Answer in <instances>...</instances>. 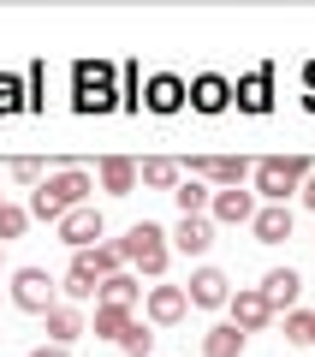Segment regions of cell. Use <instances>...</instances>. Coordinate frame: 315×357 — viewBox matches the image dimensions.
<instances>
[{
    "label": "cell",
    "instance_id": "cell-2",
    "mask_svg": "<svg viewBox=\"0 0 315 357\" xmlns=\"http://www.w3.org/2000/svg\"><path fill=\"white\" fill-rule=\"evenodd\" d=\"M315 173L309 155H262V161L250 167V185L262 203H291V197L303 191V178Z\"/></svg>",
    "mask_w": 315,
    "mask_h": 357
},
{
    "label": "cell",
    "instance_id": "cell-27",
    "mask_svg": "<svg viewBox=\"0 0 315 357\" xmlns=\"http://www.w3.org/2000/svg\"><path fill=\"white\" fill-rule=\"evenodd\" d=\"M232 96H238V102L250 107V114H262V107H268V77H244V84L232 89Z\"/></svg>",
    "mask_w": 315,
    "mask_h": 357
},
{
    "label": "cell",
    "instance_id": "cell-24",
    "mask_svg": "<svg viewBox=\"0 0 315 357\" xmlns=\"http://www.w3.org/2000/svg\"><path fill=\"white\" fill-rule=\"evenodd\" d=\"M286 340L291 345H315V310H291L286 316Z\"/></svg>",
    "mask_w": 315,
    "mask_h": 357
},
{
    "label": "cell",
    "instance_id": "cell-6",
    "mask_svg": "<svg viewBox=\"0 0 315 357\" xmlns=\"http://www.w3.org/2000/svg\"><path fill=\"white\" fill-rule=\"evenodd\" d=\"M101 232H107V220H101V208H95V203L72 208V215L60 220V238L72 244V256H77V250H95V244H101Z\"/></svg>",
    "mask_w": 315,
    "mask_h": 357
},
{
    "label": "cell",
    "instance_id": "cell-8",
    "mask_svg": "<svg viewBox=\"0 0 315 357\" xmlns=\"http://www.w3.org/2000/svg\"><path fill=\"white\" fill-rule=\"evenodd\" d=\"M226 310H232V328L238 333H262L268 321H274V310H268V298L256 292V286H238V292L226 298Z\"/></svg>",
    "mask_w": 315,
    "mask_h": 357
},
{
    "label": "cell",
    "instance_id": "cell-21",
    "mask_svg": "<svg viewBox=\"0 0 315 357\" xmlns=\"http://www.w3.org/2000/svg\"><path fill=\"white\" fill-rule=\"evenodd\" d=\"M137 185L173 191V185H178V161H167V155H149V161H137Z\"/></svg>",
    "mask_w": 315,
    "mask_h": 357
},
{
    "label": "cell",
    "instance_id": "cell-23",
    "mask_svg": "<svg viewBox=\"0 0 315 357\" xmlns=\"http://www.w3.org/2000/svg\"><path fill=\"white\" fill-rule=\"evenodd\" d=\"M119 351H125V357H155V328H149V321H131L125 340H119Z\"/></svg>",
    "mask_w": 315,
    "mask_h": 357
},
{
    "label": "cell",
    "instance_id": "cell-5",
    "mask_svg": "<svg viewBox=\"0 0 315 357\" xmlns=\"http://www.w3.org/2000/svg\"><path fill=\"white\" fill-rule=\"evenodd\" d=\"M143 316H149V328H178V321L190 316L185 286H149V298H143Z\"/></svg>",
    "mask_w": 315,
    "mask_h": 357
},
{
    "label": "cell",
    "instance_id": "cell-28",
    "mask_svg": "<svg viewBox=\"0 0 315 357\" xmlns=\"http://www.w3.org/2000/svg\"><path fill=\"white\" fill-rule=\"evenodd\" d=\"M13 178L18 185H42V161H13Z\"/></svg>",
    "mask_w": 315,
    "mask_h": 357
},
{
    "label": "cell",
    "instance_id": "cell-18",
    "mask_svg": "<svg viewBox=\"0 0 315 357\" xmlns=\"http://www.w3.org/2000/svg\"><path fill=\"white\" fill-rule=\"evenodd\" d=\"M137 274H107V280L95 286V304H119V310H137Z\"/></svg>",
    "mask_w": 315,
    "mask_h": 357
},
{
    "label": "cell",
    "instance_id": "cell-26",
    "mask_svg": "<svg viewBox=\"0 0 315 357\" xmlns=\"http://www.w3.org/2000/svg\"><path fill=\"white\" fill-rule=\"evenodd\" d=\"M24 227H30V208L0 203V244H6V238H24Z\"/></svg>",
    "mask_w": 315,
    "mask_h": 357
},
{
    "label": "cell",
    "instance_id": "cell-25",
    "mask_svg": "<svg viewBox=\"0 0 315 357\" xmlns=\"http://www.w3.org/2000/svg\"><path fill=\"white\" fill-rule=\"evenodd\" d=\"M89 262H95L101 280H107V274H125V250H119V244H95V250H89Z\"/></svg>",
    "mask_w": 315,
    "mask_h": 357
},
{
    "label": "cell",
    "instance_id": "cell-30",
    "mask_svg": "<svg viewBox=\"0 0 315 357\" xmlns=\"http://www.w3.org/2000/svg\"><path fill=\"white\" fill-rule=\"evenodd\" d=\"M298 197H303V203H309V208H315V173H309V178H303V191H298Z\"/></svg>",
    "mask_w": 315,
    "mask_h": 357
},
{
    "label": "cell",
    "instance_id": "cell-17",
    "mask_svg": "<svg viewBox=\"0 0 315 357\" xmlns=\"http://www.w3.org/2000/svg\"><path fill=\"white\" fill-rule=\"evenodd\" d=\"M42 321H48V345H72L77 333H84V316H77V304H54Z\"/></svg>",
    "mask_w": 315,
    "mask_h": 357
},
{
    "label": "cell",
    "instance_id": "cell-16",
    "mask_svg": "<svg viewBox=\"0 0 315 357\" xmlns=\"http://www.w3.org/2000/svg\"><path fill=\"white\" fill-rule=\"evenodd\" d=\"M143 102H149L155 114H178V107H185V77H173V72L149 77V96H143Z\"/></svg>",
    "mask_w": 315,
    "mask_h": 357
},
{
    "label": "cell",
    "instance_id": "cell-14",
    "mask_svg": "<svg viewBox=\"0 0 315 357\" xmlns=\"http://www.w3.org/2000/svg\"><path fill=\"white\" fill-rule=\"evenodd\" d=\"M101 191L107 197H131L137 191V161H131V155H107V161H101Z\"/></svg>",
    "mask_w": 315,
    "mask_h": 357
},
{
    "label": "cell",
    "instance_id": "cell-22",
    "mask_svg": "<svg viewBox=\"0 0 315 357\" xmlns=\"http://www.w3.org/2000/svg\"><path fill=\"white\" fill-rule=\"evenodd\" d=\"M131 321H137L131 310H119V304H95V340H114V345H119Z\"/></svg>",
    "mask_w": 315,
    "mask_h": 357
},
{
    "label": "cell",
    "instance_id": "cell-20",
    "mask_svg": "<svg viewBox=\"0 0 315 357\" xmlns=\"http://www.w3.org/2000/svg\"><path fill=\"white\" fill-rule=\"evenodd\" d=\"M173 203H178V215H208L215 191H208L202 178H178V185H173Z\"/></svg>",
    "mask_w": 315,
    "mask_h": 357
},
{
    "label": "cell",
    "instance_id": "cell-7",
    "mask_svg": "<svg viewBox=\"0 0 315 357\" xmlns=\"http://www.w3.org/2000/svg\"><path fill=\"white\" fill-rule=\"evenodd\" d=\"M256 292L268 298V310H274V316H279V310L291 316V310H298V298H303V274H298V268H268Z\"/></svg>",
    "mask_w": 315,
    "mask_h": 357
},
{
    "label": "cell",
    "instance_id": "cell-12",
    "mask_svg": "<svg viewBox=\"0 0 315 357\" xmlns=\"http://www.w3.org/2000/svg\"><path fill=\"white\" fill-rule=\"evenodd\" d=\"M185 102L197 107V114H220V107L232 102V84H226V77H220V72H202L197 84L185 89Z\"/></svg>",
    "mask_w": 315,
    "mask_h": 357
},
{
    "label": "cell",
    "instance_id": "cell-31",
    "mask_svg": "<svg viewBox=\"0 0 315 357\" xmlns=\"http://www.w3.org/2000/svg\"><path fill=\"white\" fill-rule=\"evenodd\" d=\"M303 77H309V89H315V60H309V66H303Z\"/></svg>",
    "mask_w": 315,
    "mask_h": 357
},
{
    "label": "cell",
    "instance_id": "cell-13",
    "mask_svg": "<svg viewBox=\"0 0 315 357\" xmlns=\"http://www.w3.org/2000/svg\"><path fill=\"white\" fill-rule=\"evenodd\" d=\"M250 232H256V244H286L291 238V203H262Z\"/></svg>",
    "mask_w": 315,
    "mask_h": 357
},
{
    "label": "cell",
    "instance_id": "cell-11",
    "mask_svg": "<svg viewBox=\"0 0 315 357\" xmlns=\"http://www.w3.org/2000/svg\"><path fill=\"white\" fill-rule=\"evenodd\" d=\"M185 298L197 310H220L232 298V280L226 274H220V268H197V274H190V286H185Z\"/></svg>",
    "mask_w": 315,
    "mask_h": 357
},
{
    "label": "cell",
    "instance_id": "cell-19",
    "mask_svg": "<svg viewBox=\"0 0 315 357\" xmlns=\"http://www.w3.org/2000/svg\"><path fill=\"white\" fill-rule=\"evenodd\" d=\"M244 340H250V333H238L232 321H220V328L202 333V357H244Z\"/></svg>",
    "mask_w": 315,
    "mask_h": 357
},
{
    "label": "cell",
    "instance_id": "cell-10",
    "mask_svg": "<svg viewBox=\"0 0 315 357\" xmlns=\"http://www.w3.org/2000/svg\"><path fill=\"white\" fill-rule=\"evenodd\" d=\"M167 244L185 256H208V244H215V220L208 215H178V227L167 232Z\"/></svg>",
    "mask_w": 315,
    "mask_h": 357
},
{
    "label": "cell",
    "instance_id": "cell-3",
    "mask_svg": "<svg viewBox=\"0 0 315 357\" xmlns=\"http://www.w3.org/2000/svg\"><path fill=\"white\" fill-rule=\"evenodd\" d=\"M119 250H125V262L137 268V274H167V256H173V244H167V232L155 227V220H137V227L119 238Z\"/></svg>",
    "mask_w": 315,
    "mask_h": 357
},
{
    "label": "cell",
    "instance_id": "cell-4",
    "mask_svg": "<svg viewBox=\"0 0 315 357\" xmlns=\"http://www.w3.org/2000/svg\"><path fill=\"white\" fill-rule=\"evenodd\" d=\"M13 304L30 310V316H48L60 304V280H54L48 268H18L13 274Z\"/></svg>",
    "mask_w": 315,
    "mask_h": 357
},
{
    "label": "cell",
    "instance_id": "cell-32",
    "mask_svg": "<svg viewBox=\"0 0 315 357\" xmlns=\"http://www.w3.org/2000/svg\"><path fill=\"white\" fill-rule=\"evenodd\" d=\"M309 114H315V96H309Z\"/></svg>",
    "mask_w": 315,
    "mask_h": 357
},
{
    "label": "cell",
    "instance_id": "cell-15",
    "mask_svg": "<svg viewBox=\"0 0 315 357\" xmlns=\"http://www.w3.org/2000/svg\"><path fill=\"white\" fill-rule=\"evenodd\" d=\"M95 286H101L95 262H89V250H77V256H72V268H66V286H60V292L77 304V298H95Z\"/></svg>",
    "mask_w": 315,
    "mask_h": 357
},
{
    "label": "cell",
    "instance_id": "cell-9",
    "mask_svg": "<svg viewBox=\"0 0 315 357\" xmlns=\"http://www.w3.org/2000/svg\"><path fill=\"white\" fill-rule=\"evenodd\" d=\"M256 208H262V203H256V191H244V185H238V191H215L208 220H220V227H250Z\"/></svg>",
    "mask_w": 315,
    "mask_h": 357
},
{
    "label": "cell",
    "instance_id": "cell-29",
    "mask_svg": "<svg viewBox=\"0 0 315 357\" xmlns=\"http://www.w3.org/2000/svg\"><path fill=\"white\" fill-rule=\"evenodd\" d=\"M30 357H72V345H36Z\"/></svg>",
    "mask_w": 315,
    "mask_h": 357
},
{
    "label": "cell",
    "instance_id": "cell-1",
    "mask_svg": "<svg viewBox=\"0 0 315 357\" xmlns=\"http://www.w3.org/2000/svg\"><path fill=\"white\" fill-rule=\"evenodd\" d=\"M89 191H95V173H84V167H60V173H48L30 191V220H54L60 227L72 208L89 203Z\"/></svg>",
    "mask_w": 315,
    "mask_h": 357
}]
</instances>
